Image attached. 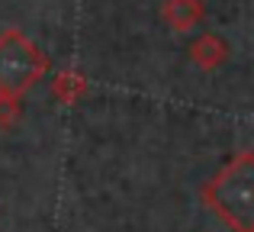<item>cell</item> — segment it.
I'll use <instances>...</instances> for the list:
<instances>
[{"label":"cell","mask_w":254,"mask_h":232,"mask_svg":"<svg viewBox=\"0 0 254 232\" xmlns=\"http://www.w3.org/2000/svg\"><path fill=\"white\" fill-rule=\"evenodd\" d=\"M199 197L232 232H254V155L238 152L206 181Z\"/></svg>","instance_id":"6da1fadb"},{"label":"cell","mask_w":254,"mask_h":232,"mask_svg":"<svg viewBox=\"0 0 254 232\" xmlns=\"http://www.w3.org/2000/svg\"><path fill=\"white\" fill-rule=\"evenodd\" d=\"M49 71V58L19 29L0 32V94L23 97Z\"/></svg>","instance_id":"7a4b0ae2"},{"label":"cell","mask_w":254,"mask_h":232,"mask_svg":"<svg viewBox=\"0 0 254 232\" xmlns=\"http://www.w3.org/2000/svg\"><path fill=\"white\" fill-rule=\"evenodd\" d=\"M161 16L174 32H190L203 23L206 6H203V0H164Z\"/></svg>","instance_id":"3957f363"},{"label":"cell","mask_w":254,"mask_h":232,"mask_svg":"<svg viewBox=\"0 0 254 232\" xmlns=\"http://www.w3.org/2000/svg\"><path fill=\"white\" fill-rule=\"evenodd\" d=\"M190 58H193L196 68L212 71L229 58V45H225V39L216 36V32H203V36H196L190 42Z\"/></svg>","instance_id":"277c9868"},{"label":"cell","mask_w":254,"mask_h":232,"mask_svg":"<svg viewBox=\"0 0 254 232\" xmlns=\"http://www.w3.org/2000/svg\"><path fill=\"white\" fill-rule=\"evenodd\" d=\"M87 90H90V84H87L81 71H58L52 77V97L58 103H64V107H74L77 100H84Z\"/></svg>","instance_id":"5b68a950"},{"label":"cell","mask_w":254,"mask_h":232,"mask_svg":"<svg viewBox=\"0 0 254 232\" xmlns=\"http://www.w3.org/2000/svg\"><path fill=\"white\" fill-rule=\"evenodd\" d=\"M19 110H23V97L0 94V129H10L19 119Z\"/></svg>","instance_id":"8992f818"}]
</instances>
